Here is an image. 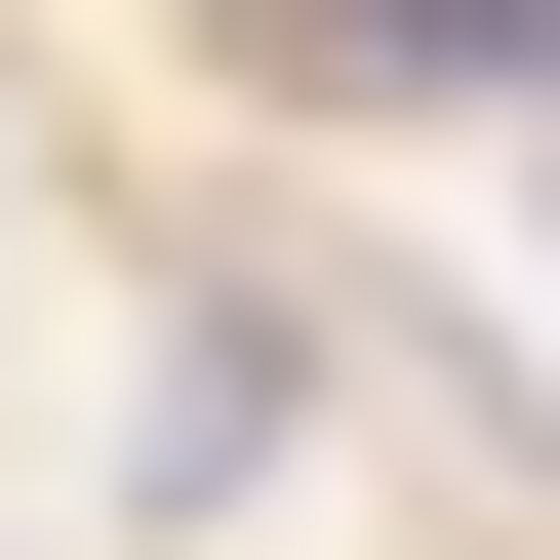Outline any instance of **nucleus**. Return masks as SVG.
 <instances>
[{
  "instance_id": "f257e3e1",
  "label": "nucleus",
  "mask_w": 560,
  "mask_h": 560,
  "mask_svg": "<svg viewBox=\"0 0 560 560\" xmlns=\"http://www.w3.org/2000/svg\"><path fill=\"white\" fill-rule=\"evenodd\" d=\"M320 40H441V81H480V40H560V0H320Z\"/></svg>"
}]
</instances>
